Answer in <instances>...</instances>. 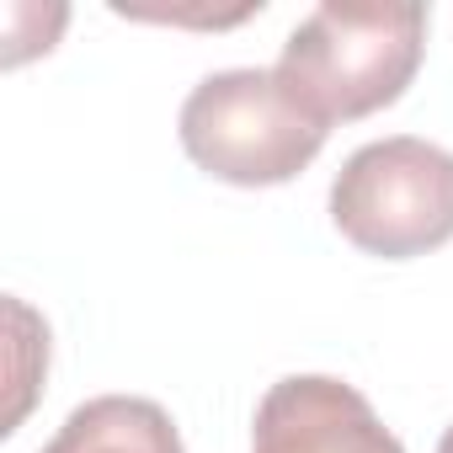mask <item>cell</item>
<instances>
[{"mask_svg": "<svg viewBox=\"0 0 453 453\" xmlns=\"http://www.w3.org/2000/svg\"><path fill=\"white\" fill-rule=\"evenodd\" d=\"M187 160L230 187H283L294 181L320 150L326 123L288 91V81L257 65L203 75L176 118Z\"/></svg>", "mask_w": 453, "mask_h": 453, "instance_id": "obj_2", "label": "cell"}, {"mask_svg": "<svg viewBox=\"0 0 453 453\" xmlns=\"http://www.w3.org/2000/svg\"><path fill=\"white\" fill-rule=\"evenodd\" d=\"M426 54V6L379 0V6H315L283 43L278 75L331 128L357 123L405 96Z\"/></svg>", "mask_w": 453, "mask_h": 453, "instance_id": "obj_1", "label": "cell"}, {"mask_svg": "<svg viewBox=\"0 0 453 453\" xmlns=\"http://www.w3.org/2000/svg\"><path fill=\"white\" fill-rule=\"evenodd\" d=\"M38 453H187L165 405L144 395H96L65 416Z\"/></svg>", "mask_w": 453, "mask_h": 453, "instance_id": "obj_5", "label": "cell"}, {"mask_svg": "<svg viewBox=\"0 0 453 453\" xmlns=\"http://www.w3.org/2000/svg\"><path fill=\"white\" fill-rule=\"evenodd\" d=\"M251 453H405V442L347 379L288 373L257 405Z\"/></svg>", "mask_w": 453, "mask_h": 453, "instance_id": "obj_4", "label": "cell"}, {"mask_svg": "<svg viewBox=\"0 0 453 453\" xmlns=\"http://www.w3.org/2000/svg\"><path fill=\"white\" fill-rule=\"evenodd\" d=\"M331 224L379 262H411L453 241V150L389 134L352 150L331 181Z\"/></svg>", "mask_w": 453, "mask_h": 453, "instance_id": "obj_3", "label": "cell"}, {"mask_svg": "<svg viewBox=\"0 0 453 453\" xmlns=\"http://www.w3.org/2000/svg\"><path fill=\"white\" fill-rule=\"evenodd\" d=\"M437 453H453V426L442 432V442H437Z\"/></svg>", "mask_w": 453, "mask_h": 453, "instance_id": "obj_6", "label": "cell"}]
</instances>
